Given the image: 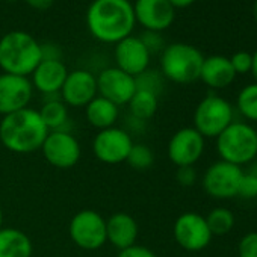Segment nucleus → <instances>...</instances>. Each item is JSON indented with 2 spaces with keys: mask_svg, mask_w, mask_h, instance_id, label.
<instances>
[{
  "mask_svg": "<svg viewBox=\"0 0 257 257\" xmlns=\"http://www.w3.org/2000/svg\"><path fill=\"white\" fill-rule=\"evenodd\" d=\"M251 55H252V65H251V74H252L254 80L257 82V49H255V52H254V53H251Z\"/></svg>",
  "mask_w": 257,
  "mask_h": 257,
  "instance_id": "obj_38",
  "label": "nucleus"
},
{
  "mask_svg": "<svg viewBox=\"0 0 257 257\" xmlns=\"http://www.w3.org/2000/svg\"><path fill=\"white\" fill-rule=\"evenodd\" d=\"M243 170L225 161L212 164L203 176V189L207 195L218 200H228L237 195Z\"/></svg>",
  "mask_w": 257,
  "mask_h": 257,
  "instance_id": "obj_10",
  "label": "nucleus"
},
{
  "mask_svg": "<svg viewBox=\"0 0 257 257\" xmlns=\"http://www.w3.org/2000/svg\"><path fill=\"white\" fill-rule=\"evenodd\" d=\"M173 234L179 246L191 252L204 249L213 237L206 222V216L195 212L179 215L174 221Z\"/></svg>",
  "mask_w": 257,
  "mask_h": 257,
  "instance_id": "obj_11",
  "label": "nucleus"
},
{
  "mask_svg": "<svg viewBox=\"0 0 257 257\" xmlns=\"http://www.w3.org/2000/svg\"><path fill=\"white\" fill-rule=\"evenodd\" d=\"M125 162L135 171H147L155 164V153L146 144H134Z\"/></svg>",
  "mask_w": 257,
  "mask_h": 257,
  "instance_id": "obj_27",
  "label": "nucleus"
},
{
  "mask_svg": "<svg viewBox=\"0 0 257 257\" xmlns=\"http://www.w3.org/2000/svg\"><path fill=\"white\" fill-rule=\"evenodd\" d=\"M97 91L100 97L116 106H124L137 92V80L118 67H107L97 76Z\"/></svg>",
  "mask_w": 257,
  "mask_h": 257,
  "instance_id": "obj_13",
  "label": "nucleus"
},
{
  "mask_svg": "<svg viewBox=\"0 0 257 257\" xmlns=\"http://www.w3.org/2000/svg\"><path fill=\"white\" fill-rule=\"evenodd\" d=\"M230 59V64L237 74H246V73H251V65H252V55L249 52H245V50H240V52H236L231 55Z\"/></svg>",
  "mask_w": 257,
  "mask_h": 257,
  "instance_id": "obj_30",
  "label": "nucleus"
},
{
  "mask_svg": "<svg viewBox=\"0 0 257 257\" xmlns=\"http://www.w3.org/2000/svg\"><path fill=\"white\" fill-rule=\"evenodd\" d=\"M246 171L257 177V161H255V159H254L252 162H249V167H248V170H246Z\"/></svg>",
  "mask_w": 257,
  "mask_h": 257,
  "instance_id": "obj_39",
  "label": "nucleus"
},
{
  "mask_svg": "<svg viewBox=\"0 0 257 257\" xmlns=\"http://www.w3.org/2000/svg\"><path fill=\"white\" fill-rule=\"evenodd\" d=\"M135 80H137V89H143V91L153 92L158 97L164 91L165 77L162 76L161 71H156V70H150L149 68L144 73H141L140 76H137Z\"/></svg>",
  "mask_w": 257,
  "mask_h": 257,
  "instance_id": "obj_28",
  "label": "nucleus"
},
{
  "mask_svg": "<svg viewBox=\"0 0 257 257\" xmlns=\"http://www.w3.org/2000/svg\"><path fill=\"white\" fill-rule=\"evenodd\" d=\"M206 222L212 236H224L230 233L234 227V215L225 207H216L209 212V215L206 216Z\"/></svg>",
  "mask_w": 257,
  "mask_h": 257,
  "instance_id": "obj_26",
  "label": "nucleus"
},
{
  "mask_svg": "<svg viewBox=\"0 0 257 257\" xmlns=\"http://www.w3.org/2000/svg\"><path fill=\"white\" fill-rule=\"evenodd\" d=\"M85 19L89 34L104 44H116L132 35L137 25L131 0H92Z\"/></svg>",
  "mask_w": 257,
  "mask_h": 257,
  "instance_id": "obj_1",
  "label": "nucleus"
},
{
  "mask_svg": "<svg viewBox=\"0 0 257 257\" xmlns=\"http://www.w3.org/2000/svg\"><path fill=\"white\" fill-rule=\"evenodd\" d=\"M68 76V70L62 61H41L31 74L34 89L46 95H58Z\"/></svg>",
  "mask_w": 257,
  "mask_h": 257,
  "instance_id": "obj_19",
  "label": "nucleus"
},
{
  "mask_svg": "<svg viewBox=\"0 0 257 257\" xmlns=\"http://www.w3.org/2000/svg\"><path fill=\"white\" fill-rule=\"evenodd\" d=\"M85 118L91 127L97 131H104L116 124L119 118V106L97 95L85 106Z\"/></svg>",
  "mask_w": 257,
  "mask_h": 257,
  "instance_id": "obj_21",
  "label": "nucleus"
},
{
  "mask_svg": "<svg viewBox=\"0 0 257 257\" xmlns=\"http://www.w3.org/2000/svg\"><path fill=\"white\" fill-rule=\"evenodd\" d=\"M215 140L221 161L242 167L257 158V131L248 122L233 121Z\"/></svg>",
  "mask_w": 257,
  "mask_h": 257,
  "instance_id": "obj_5",
  "label": "nucleus"
},
{
  "mask_svg": "<svg viewBox=\"0 0 257 257\" xmlns=\"http://www.w3.org/2000/svg\"><path fill=\"white\" fill-rule=\"evenodd\" d=\"M237 195L245 200H254L257 198V177L252 176L248 171L242 173V179L239 183Z\"/></svg>",
  "mask_w": 257,
  "mask_h": 257,
  "instance_id": "obj_29",
  "label": "nucleus"
},
{
  "mask_svg": "<svg viewBox=\"0 0 257 257\" xmlns=\"http://www.w3.org/2000/svg\"><path fill=\"white\" fill-rule=\"evenodd\" d=\"M236 73L230 64V59L222 55H212L204 58L200 80L212 89H224L233 83Z\"/></svg>",
  "mask_w": 257,
  "mask_h": 257,
  "instance_id": "obj_20",
  "label": "nucleus"
},
{
  "mask_svg": "<svg viewBox=\"0 0 257 257\" xmlns=\"http://www.w3.org/2000/svg\"><path fill=\"white\" fill-rule=\"evenodd\" d=\"M203 53L192 44L173 43L165 46L161 53V73L167 80L188 85L200 80Z\"/></svg>",
  "mask_w": 257,
  "mask_h": 257,
  "instance_id": "obj_4",
  "label": "nucleus"
},
{
  "mask_svg": "<svg viewBox=\"0 0 257 257\" xmlns=\"http://www.w3.org/2000/svg\"><path fill=\"white\" fill-rule=\"evenodd\" d=\"M128 112H131L132 118H137L140 121H149L155 113L158 112L159 107V97L153 92L137 89L131 101L127 103Z\"/></svg>",
  "mask_w": 257,
  "mask_h": 257,
  "instance_id": "obj_24",
  "label": "nucleus"
},
{
  "mask_svg": "<svg viewBox=\"0 0 257 257\" xmlns=\"http://www.w3.org/2000/svg\"><path fill=\"white\" fill-rule=\"evenodd\" d=\"M41 59L43 61H62V52L53 43L41 44Z\"/></svg>",
  "mask_w": 257,
  "mask_h": 257,
  "instance_id": "obj_35",
  "label": "nucleus"
},
{
  "mask_svg": "<svg viewBox=\"0 0 257 257\" xmlns=\"http://www.w3.org/2000/svg\"><path fill=\"white\" fill-rule=\"evenodd\" d=\"M25 2L37 11H46L53 5V0H25Z\"/></svg>",
  "mask_w": 257,
  "mask_h": 257,
  "instance_id": "obj_36",
  "label": "nucleus"
},
{
  "mask_svg": "<svg viewBox=\"0 0 257 257\" xmlns=\"http://www.w3.org/2000/svg\"><path fill=\"white\" fill-rule=\"evenodd\" d=\"M134 144L135 143L131 134L121 127L113 125L97 132L91 149L98 162L106 165H118L125 162Z\"/></svg>",
  "mask_w": 257,
  "mask_h": 257,
  "instance_id": "obj_8",
  "label": "nucleus"
},
{
  "mask_svg": "<svg viewBox=\"0 0 257 257\" xmlns=\"http://www.w3.org/2000/svg\"><path fill=\"white\" fill-rule=\"evenodd\" d=\"M41 61V44L31 34L11 31L0 38V68L4 73L29 77Z\"/></svg>",
  "mask_w": 257,
  "mask_h": 257,
  "instance_id": "obj_3",
  "label": "nucleus"
},
{
  "mask_svg": "<svg viewBox=\"0 0 257 257\" xmlns=\"http://www.w3.org/2000/svg\"><path fill=\"white\" fill-rule=\"evenodd\" d=\"M113 58H115V67H118L127 74L137 77L146 70H149L152 55L140 37L128 35L127 38L115 44Z\"/></svg>",
  "mask_w": 257,
  "mask_h": 257,
  "instance_id": "obj_16",
  "label": "nucleus"
},
{
  "mask_svg": "<svg viewBox=\"0 0 257 257\" xmlns=\"http://www.w3.org/2000/svg\"><path fill=\"white\" fill-rule=\"evenodd\" d=\"M38 112H40V116H41L43 122L46 124L49 132H55V131L70 132L68 106L61 100L59 94L58 95H46L44 103Z\"/></svg>",
  "mask_w": 257,
  "mask_h": 257,
  "instance_id": "obj_23",
  "label": "nucleus"
},
{
  "mask_svg": "<svg viewBox=\"0 0 257 257\" xmlns=\"http://www.w3.org/2000/svg\"><path fill=\"white\" fill-rule=\"evenodd\" d=\"M239 257H257V231H249L242 236L237 243Z\"/></svg>",
  "mask_w": 257,
  "mask_h": 257,
  "instance_id": "obj_31",
  "label": "nucleus"
},
{
  "mask_svg": "<svg viewBox=\"0 0 257 257\" xmlns=\"http://www.w3.org/2000/svg\"><path fill=\"white\" fill-rule=\"evenodd\" d=\"M197 170L194 167H177L176 180L182 186H192L197 182Z\"/></svg>",
  "mask_w": 257,
  "mask_h": 257,
  "instance_id": "obj_33",
  "label": "nucleus"
},
{
  "mask_svg": "<svg viewBox=\"0 0 257 257\" xmlns=\"http://www.w3.org/2000/svg\"><path fill=\"white\" fill-rule=\"evenodd\" d=\"M41 153L47 164L59 170H68L79 164L82 158V147L77 138L67 131L49 132L43 146Z\"/></svg>",
  "mask_w": 257,
  "mask_h": 257,
  "instance_id": "obj_9",
  "label": "nucleus"
},
{
  "mask_svg": "<svg viewBox=\"0 0 257 257\" xmlns=\"http://www.w3.org/2000/svg\"><path fill=\"white\" fill-rule=\"evenodd\" d=\"M234 121V107L225 98L209 94L194 110V128L206 140L216 138Z\"/></svg>",
  "mask_w": 257,
  "mask_h": 257,
  "instance_id": "obj_6",
  "label": "nucleus"
},
{
  "mask_svg": "<svg viewBox=\"0 0 257 257\" xmlns=\"http://www.w3.org/2000/svg\"><path fill=\"white\" fill-rule=\"evenodd\" d=\"M8 2H17V0H8Z\"/></svg>",
  "mask_w": 257,
  "mask_h": 257,
  "instance_id": "obj_42",
  "label": "nucleus"
},
{
  "mask_svg": "<svg viewBox=\"0 0 257 257\" xmlns=\"http://www.w3.org/2000/svg\"><path fill=\"white\" fill-rule=\"evenodd\" d=\"M0 2H2V0H0Z\"/></svg>",
  "mask_w": 257,
  "mask_h": 257,
  "instance_id": "obj_43",
  "label": "nucleus"
},
{
  "mask_svg": "<svg viewBox=\"0 0 257 257\" xmlns=\"http://www.w3.org/2000/svg\"><path fill=\"white\" fill-rule=\"evenodd\" d=\"M34 245L31 237L20 228H0V257H32Z\"/></svg>",
  "mask_w": 257,
  "mask_h": 257,
  "instance_id": "obj_22",
  "label": "nucleus"
},
{
  "mask_svg": "<svg viewBox=\"0 0 257 257\" xmlns=\"http://www.w3.org/2000/svg\"><path fill=\"white\" fill-rule=\"evenodd\" d=\"M204 147L206 140L194 127H183L171 137L167 153L176 167H194L203 156Z\"/></svg>",
  "mask_w": 257,
  "mask_h": 257,
  "instance_id": "obj_12",
  "label": "nucleus"
},
{
  "mask_svg": "<svg viewBox=\"0 0 257 257\" xmlns=\"http://www.w3.org/2000/svg\"><path fill=\"white\" fill-rule=\"evenodd\" d=\"M138 236L140 225L131 213L116 212L106 218V239L119 251L135 245Z\"/></svg>",
  "mask_w": 257,
  "mask_h": 257,
  "instance_id": "obj_18",
  "label": "nucleus"
},
{
  "mask_svg": "<svg viewBox=\"0 0 257 257\" xmlns=\"http://www.w3.org/2000/svg\"><path fill=\"white\" fill-rule=\"evenodd\" d=\"M134 13L137 23L146 31L159 34L168 29L176 19V10L168 0H137Z\"/></svg>",
  "mask_w": 257,
  "mask_h": 257,
  "instance_id": "obj_17",
  "label": "nucleus"
},
{
  "mask_svg": "<svg viewBox=\"0 0 257 257\" xmlns=\"http://www.w3.org/2000/svg\"><path fill=\"white\" fill-rule=\"evenodd\" d=\"M116 257H156V254L150 248L135 243L125 249H121Z\"/></svg>",
  "mask_w": 257,
  "mask_h": 257,
  "instance_id": "obj_34",
  "label": "nucleus"
},
{
  "mask_svg": "<svg viewBox=\"0 0 257 257\" xmlns=\"http://www.w3.org/2000/svg\"><path fill=\"white\" fill-rule=\"evenodd\" d=\"M68 234L76 246L85 251H95L107 242L106 218L97 210L83 209L71 218Z\"/></svg>",
  "mask_w": 257,
  "mask_h": 257,
  "instance_id": "obj_7",
  "label": "nucleus"
},
{
  "mask_svg": "<svg viewBox=\"0 0 257 257\" xmlns=\"http://www.w3.org/2000/svg\"><path fill=\"white\" fill-rule=\"evenodd\" d=\"M59 95L68 107H85L98 95L97 76L83 68L68 71Z\"/></svg>",
  "mask_w": 257,
  "mask_h": 257,
  "instance_id": "obj_15",
  "label": "nucleus"
},
{
  "mask_svg": "<svg viewBox=\"0 0 257 257\" xmlns=\"http://www.w3.org/2000/svg\"><path fill=\"white\" fill-rule=\"evenodd\" d=\"M34 86L29 77L2 73L0 74V115L5 116L29 107Z\"/></svg>",
  "mask_w": 257,
  "mask_h": 257,
  "instance_id": "obj_14",
  "label": "nucleus"
},
{
  "mask_svg": "<svg viewBox=\"0 0 257 257\" xmlns=\"http://www.w3.org/2000/svg\"><path fill=\"white\" fill-rule=\"evenodd\" d=\"M4 227V210H2V207H0V228Z\"/></svg>",
  "mask_w": 257,
  "mask_h": 257,
  "instance_id": "obj_41",
  "label": "nucleus"
},
{
  "mask_svg": "<svg viewBox=\"0 0 257 257\" xmlns=\"http://www.w3.org/2000/svg\"><path fill=\"white\" fill-rule=\"evenodd\" d=\"M47 134L40 112L31 106L0 119V143L16 155H31L41 150Z\"/></svg>",
  "mask_w": 257,
  "mask_h": 257,
  "instance_id": "obj_2",
  "label": "nucleus"
},
{
  "mask_svg": "<svg viewBox=\"0 0 257 257\" xmlns=\"http://www.w3.org/2000/svg\"><path fill=\"white\" fill-rule=\"evenodd\" d=\"M168 2L174 7V10H182V8L191 7L195 0H168Z\"/></svg>",
  "mask_w": 257,
  "mask_h": 257,
  "instance_id": "obj_37",
  "label": "nucleus"
},
{
  "mask_svg": "<svg viewBox=\"0 0 257 257\" xmlns=\"http://www.w3.org/2000/svg\"><path fill=\"white\" fill-rule=\"evenodd\" d=\"M236 106L243 118L257 122V82L245 85L239 91Z\"/></svg>",
  "mask_w": 257,
  "mask_h": 257,
  "instance_id": "obj_25",
  "label": "nucleus"
},
{
  "mask_svg": "<svg viewBox=\"0 0 257 257\" xmlns=\"http://www.w3.org/2000/svg\"><path fill=\"white\" fill-rule=\"evenodd\" d=\"M140 38L144 43V46L147 47V50L150 52V55H155L158 52L162 53V50L165 49V41H164V38H162V35L159 32L146 31Z\"/></svg>",
  "mask_w": 257,
  "mask_h": 257,
  "instance_id": "obj_32",
  "label": "nucleus"
},
{
  "mask_svg": "<svg viewBox=\"0 0 257 257\" xmlns=\"http://www.w3.org/2000/svg\"><path fill=\"white\" fill-rule=\"evenodd\" d=\"M252 17H254V20L257 22V0H255L254 5H252Z\"/></svg>",
  "mask_w": 257,
  "mask_h": 257,
  "instance_id": "obj_40",
  "label": "nucleus"
}]
</instances>
